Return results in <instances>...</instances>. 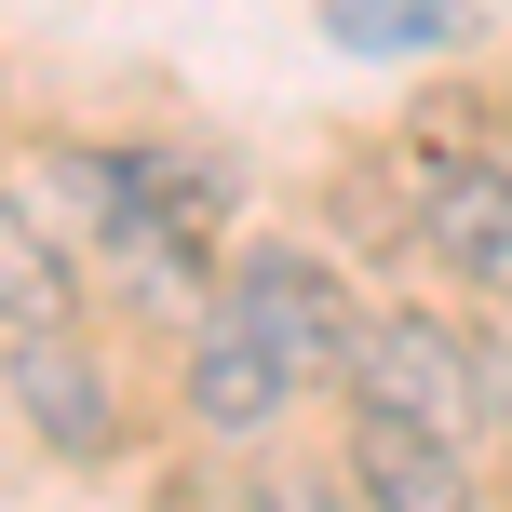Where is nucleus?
<instances>
[{
    "label": "nucleus",
    "instance_id": "9",
    "mask_svg": "<svg viewBox=\"0 0 512 512\" xmlns=\"http://www.w3.org/2000/svg\"><path fill=\"white\" fill-rule=\"evenodd\" d=\"M324 27L351 54H445L472 27V0H324Z\"/></svg>",
    "mask_w": 512,
    "mask_h": 512
},
{
    "label": "nucleus",
    "instance_id": "10",
    "mask_svg": "<svg viewBox=\"0 0 512 512\" xmlns=\"http://www.w3.org/2000/svg\"><path fill=\"white\" fill-rule=\"evenodd\" d=\"M486 418H499V445H512V297H486Z\"/></svg>",
    "mask_w": 512,
    "mask_h": 512
},
{
    "label": "nucleus",
    "instance_id": "1",
    "mask_svg": "<svg viewBox=\"0 0 512 512\" xmlns=\"http://www.w3.org/2000/svg\"><path fill=\"white\" fill-rule=\"evenodd\" d=\"M216 297H230L243 324L283 351V378H297V391H337V378H351L364 310H378L324 243H297V230H243L230 256H216Z\"/></svg>",
    "mask_w": 512,
    "mask_h": 512
},
{
    "label": "nucleus",
    "instance_id": "11",
    "mask_svg": "<svg viewBox=\"0 0 512 512\" xmlns=\"http://www.w3.org/2000/svg\"><path fill=\"white\" fill-rule=\"evenodd\" d=\"M0 176H14V149H0Z\"/></svg>",
    "mask_w": 512,
    "mask_h": 512
},
{
    "label": "nucleus",
    "instance_id": "8",
    "mask_svg": "<svg viewBox=\"0 0 512 512\" xmlns=\"http://www.w3.org/2000/svg\"><path fill=\"white\" fill-rule=\"evenodd\" d=\"M122 162H135V189H149V216H162V230L216 256V230H230V203H243V176H230V162H216V149H162V135H149V149H122Z\"/></svg>",
    "mask_w": 512,
    "mask_h": 512
},
{
    "label": "nucleus",
    "instance_id": "4",
    "mask_svg": "<svg viewBox=\"0 0 512 512\" xmlns=\"http://www.w3.org/2000/svg\"><path fill=\"white\" fill-rule=\"evenodd\" d=\"M297 405H310V391L283 378V351L243 324L230 297H203V310H189V337H176V418H189L203 445H270Z\"/></svg>",
    "mask_w": 512,
    "mask_h": 512
},
{
    "label": "nucleus",
    "instance_id": "3",
    "mask_svg": "<svg viewBox=\"0 0 512 512\" xmlns=\"http://www.w3.org/2000/svg\"><path fill=\"white\" fill-rule=\"evenodd\" d=\"M337 391L432 418V432H445V445H472V459L499 445V418H486V337H472L459 310H432V297L364 310V351H351V378H337Z\"/></svg>",
    "mask_w": 512,
    "mask_h": 512
},
{
    "label": "nucleus",
    "instance_id": "7",
    "mask_svg": "<svg viewBox=\"0 0 512 512\" xmlns=\"http://www.w3.org/2000/svg\"><path fill=\"white\" fill-rule=\"evenodd\" d=\"M54 310H81V256L54 243V216L27 203L14 176H0V324H54Z\"/></svg>",
    "mask_w": 512,
    "mask_h": 512
},
{
    "label": "nucleus",
    "instance_id": "5",
    "mask_svg": "<svg viewBox=\"0 0 512 512\" xmlns=\"http://www.w3.org/2000/svg\"><path fill=\"white\" fill-rule=\"evenodd\" d=\"M418 256L459 297H512V135L499 149H445L418 176Z\"/></svg>",
    "mask_w": 512,
    "mask_h": 512
},
{
    "label": "nucleus",
    "instance_id": "2",
    "mask_svg": "<svg viewBox=\"0 0 512 512\" xmlns=\"http://www.w3.org/2000/svg\"><path fill=\"white\" fill-rule=\"evenodd\" d=\"M0 405H14V432L41 445V459H68V472L122 459V432H135L122 351H108L81 310H54V324H0Z\"/></svg>",
    "mask_w": 512,
    "mask_h": 512
},
{
    "label": "nucleus",
    "instance_id": "6",
    "mask_svg": "<svg viewBox=\"0 0 512 512\" xmlns=\"http://www.w3.org/2000/svg\"><path fill=\"white\" fill-rule=\"evenodd\" d=\"M337 486H351V499H391V512H472L486 459H472V445H445L432 418L364 405V391H351V418H337Z\"/></svg>",
    "mask_w": 512,
    "mask_h": 512
}]
</instances>
